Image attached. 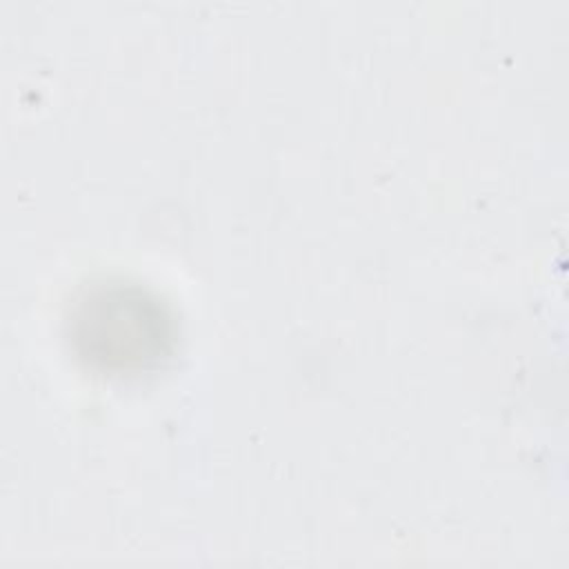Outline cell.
<instances>
[{
	"label": "cell",
	"mask_w": 569,
	"mask_h": 569,
	"mask_svg": "<svg viewBox=\"0 0 569 569\" xmlns=\"http://www.w3.org/2000/svg\"><path fill=\"white\" fill-rule=\"evenodd\" d=\"M76 340L84 353L109 367H138L162 353L167 320L138 289H102L76 313Z\"/></svg>",
	"instance_id": "1"
}]
</instances>
